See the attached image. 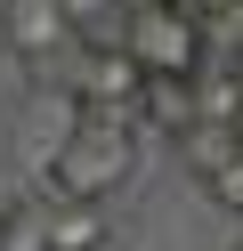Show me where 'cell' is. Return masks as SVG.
I'll return each instance as SVG.
<instances>
[{
  "label": "cell",
  "instance_id": "1",
  "mask_svg": "<svg viewBox=\"0 0 243 251\" xmlns=\"http://www.w3.org/2000/svg\"><path fill=\"white\" fill-rule=\"evenodd\" d=\"M130 170H138V130H130V114L73 105L65 138L49 146V195L57 202H106Z\"/></svg>",
  "mask_w": 243,
  "mask_h": 251
},
{
  "label": "cell",
  "instance_id": "2",
  "mask_svg": "<svg viewBox=\"0 0 243 251\" xmlns=\"http://www.w3.org/2000/svg\"><path fill=\"white\" fill-rule=\"evenodd\" d=\"M113 49H122L146 81H194V65H203V25H194V8H170V0H130Z\"/></svg>",
  "mask_w": 243,
  "mask_h": 251
},
{
  "label": "cell",
  "instance_id": "3",
  "mask_svg": "<svg viewBox=\"0 0 243 251\" xmlns=\"http://www.w3.org/2000/svg\"><path fill=\"white\" fill-rule=\"evenodd\" d=\"M73 33H81V25L65 17V0H0V41H8L16 57H32V65L65 57Z\"/></svg>",
  "mask_w": 243,
  "mask_h": 251
},
{
  "label": "cell",
  "instance_id": "4",
  "mask_svg": "<svg viewBox=\"0 0 243 251\" xmlns=\"http://www.w3.org/2000/svg\"><path fill=\"white\" fill-rule=\"evenodd\" d=\"M146 89V73L130 65L122 49H89L81 57V105H97V114H130Z\"/></svg>",
  "mask_w": 243,
  "mask_h": 251
},
{
  "label": "cell",
  "instance_id": "5",
  "mask_svg": "<svg viewBox=\"0 0 243 251\" xmlns=\"http://www.w3.org/2000/svg\"><path fill=\"white\" fill-rule=\"evenodd\" d=\"M41 235H49V251H97L106 219H97V202H41Z\"/></svg>",
  "mask_w": 243,
  "mask_h": 251
},
{
  "label": "cell",
  "instance_id": "6",
  "mask_svg": "<svg viewBox=\"0 0 243 251\" xmlns=\"http://www.w3.org/2000/svg\"><path fill=\"white\" fill-rule=\"evenodd\" d=\"M138 114H146V122H162V130L178 138V130L194 122V105H187V81H146V89H138Z\"/></svg>",
  "mask_w": 243,
  "mask_h": 251
},
{
  "label": "cell",
  "instance_id": "7",
  "mask_svg": "<svg viewBox=\"0 0 243 251\" xmlns=\"http://www.w3.org/2000/svg\"><path fill=\"white\" fill-rule=\"evenodd\" d=\"M0 251H49L41 211H8V227H0Z\"/></svg>",
  "mask_w": 243,
  "mask_h": 251
},
{
  "label": "cell",
  "instance_id": "8",
  "mask_svg": "<svg viewBox=\"0 0 243 251\" xmlns=\"http://www.w3.org/2000/svg\"><path fill=\"white\" fill-rule=\"evenodd\" d=\"M0 227H8V202H0Z\"/></svg>",
  "mask_w": 243,
  "mask_h": 251
},
{
  "label": "cell",
  "instance_id": "9",
  "mask_svg": "<svg viewBox=\"0 0 243 251\" xmlns=\"http://www.w3.org/2000/svg\"><path fill=\"white\" fill-rule=\"evenodd\" d=\"M227 251H243V243H227Z\"/></svg>",
  "mask_w": 243,
  "mask_h": 251
},
{
  "label": "cell",
  "instance_id": "10",
  "mask_svg": "<svg viewBox=\"0 0 243 251\" xmlns=\"http://www.w3.org/2000/svg\"><path fill=\"white\" fill-rule=\"evenodd\" d=\"M235 130H243V122H235Z\"/></svg>",
  "mask_w": 243,
  "mask_h": 251
}]
</instances>
